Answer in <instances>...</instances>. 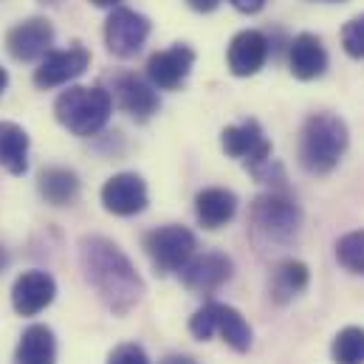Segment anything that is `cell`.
Instances as JSON below:
<instances>
[{"instance_id":"9c48e42d","label":"cell","mask_w":364,"mask_h":364,"mask_svg":"<svg viewBox=\"0 0 364 364\" xmlns=\"http://www.w3.org/2000/svg\"><path fill=\"white\" fill-rule=\"evenodd\" d=\"M91 65V51L85 46H71L65 51H51L43 57V63L34 71V85L37 88H60L82 77Z\"/></svg>"},{"instance_id":"44dd1931","label":"cell","mask_w":364,"mask_h":364,"mask_svg":"<svg viewBox=\"0 0 364 364\" xmlns=\"http://www.w3.org/2000/svg\"><path fill=\"white\" fill-rule=\"evenodd\" d=\"M311 282V272L305 263L299 260H282L272 272V282H269V294L277 305L291 302L294 296H299Z\"/></svg>"},{"instance_id":"8992f818","label":"cell","mask_w":364,"mask_h":364,"mask_svg":"<svg viewBox=\"0 0 364 364\" xmlns=\"http://www.w3.org/2000/svg\"><path fill=\"white\" fill-rule=\"evenodd\" d=\"M299 223H302L299 206L282 192H266L252 203V226L257 235H263L272 243L294 240L299 232Z\"/></svg>"},{"instance_id":"83f0119b","label":"cell","mask_w":364,"mask_h":364,"mask_svg":"<svg viewBox=\"0 0 364 364\" xmlns=\"http://www.w3.org/2000/svg\"><path fill=\"white\" fill-rule=\"evenodd\" d=\"M186 3H189V9H195L200 14H209V11H215L220 6V0H186Z\"/></svg>"},{"instance_id":"e0dca14e","label":"cell","mask_w":364,"mask_h":364,"mask_svg":"<svg viewBox=\"0 0 364 364\" xmlns=\"http://www.w3.org/2000/svg\"><path fill=\"white\" fill-rule=\"evenodd\" d=\"M288 68L296 80L311 82L328 71V51L316 34H296L288 51Z\"/></svg>"},{"instance_id":"7402d4cb","label":"cell","mask_w":364,"mask_h":364,"mask_svg":"<svg viewBox=\"0 0 364 364\" xmlns=\"http://www.w3.org/2000/svg\"><path fill=\"white\" fill-rule=\"evenodd\" d=\"M37 189L46 198V203H51V206H71L80 198V178H77L74 170L48 167V170L40 173Z\"/></svg>"},{"instance_id":"d6986e66","label":"cell","mask_w":364,"mask_h":364,"mask_svg":"<svg viewBox=\"0 0 364 364\" xmlns=\"http://www.w3.org/2000/svg\"><path fill=\"white\" fill-rule=\"evenodd\" d=\"M11 364H57V339L48 325H28L14 348Z\"/></svg>"},{"instance_id":"3957f363","label":"cell","mask_w":364,"mask_h":364,"mask_svg":"<svg viewBox=\"0 0 364 364\" xmlns=\"http://www.w3.org/2000/svg\"><path fill=\"white\" fill-rule=\"evenodd\" d=\"M113 113V96L105 91V88H85V85H74L68 91H63L54 102V116L57 122L80 136V139H88L96 136L107 119Z\"/></svg>"},{"instance_id":"603a6c76","label":"cell","mask_w":364,"mask_h":364,"mask_svg":"<svg viewBox=\"0 0 364 364\" xmlns=\"http://www.w3.org/2000/svg\"><path fill=\"white\" fill-rule=\"evenodd\" d=\"M333 364H364V328H342L331 345Z\"/></svg>"},{"instance_id":"30bf717a","label":"cell","mask_w":364,"mask_h":364,"mask_svg":"<svg viewBox=\"0 0 364 364\" xmlns=\"http://www.w3.org/2000/svg\"><path fill=\"white\" fill-rule=\"evenodd\" d=\"M232 272H235L232 257H226L220 252H206V255H192L178 274H181V282L189 291L212 294L232 279Z\"/></svg>"},{"instance_id":"4dcf8cb0","label":"cell","mask_w":364,"mask_h":364,"mask_svg":"<svg viewBox=\"0 0 364 364\" xmlns=\"http://www.w3.org/2000/svg\"><path fill=\"white\" fill-rule=\"evenodd\" d=\"M6 85H9V74H6V68H0V93L6 91Z\"/></svg>"},{"instance_id":"d4e9b609","label":"cell","mask_w":364,"mask_h":364,"mask_svg":"<svg viewBox=\"0 0 364 364\" xmlns=\"http://www.w3.org/2000/svg\"><path fill=\"white\" fill-rule=\"evenodd\" d=\"M342 46L353 60L364 57V14L353 17L345 28H342Z\"/></svg>"},{"instance_id":"9a60e30c","label":"cell","mask_w":364,"mask_h":364,"mask_svg":"<svg viewBox=\"0 0 364 364\" xmlns=\"http://www.w3.org/2000/svg\"><path fill=\"white\" fill-rule=\"evenodd\" d=\"M113 96L119 102V107L136 119V122H147L153 113H159V93L153 82H144L136 74H119L113 80Z\"/></svg>"},{"instance_id":"ffe728a7","label":"cell","mask_w":364,"mask_h":364,"mask_svg":"<svg viewBox=\"0 0 364 364\" xmlns=\"http://www.w3.org/2000/svg\"><path fill=\"white\" fill-rule=\"evenodd\" d=\"M0 167L11 176L28 170V133L14 122H0Z\"/></svg>"},{"instance_id":"cb8c5ba5","label":"cell","mask_w":364,"mask_h":364,"mask_svg":"<svg viewBox=\"0 0 364 364\" xmlns=\"http://www.w3.org/2000/svg\"><path fill=\"white\" fill-rule=\"evenodd\" d=\"M336 260L350 274L364 277V232H348L336 243Z\"/></svg>"},{"instance_id":"277c9868","label":"cell","mask_w":364,"mask_h":364,"mask_svg":"<svg viewBox=\"0 0 364 364\" xmlns=\"http://www.w3.org/2000/svg\"><path fill=\"white\" fill-rule=\"evenodd\" d=\"M189 333L198 342H209L212 336H220L237 353H246L255 339L252 325L243 319V314L223 302H206L203 308H198L189 319Z\"/></svg>"},{"instance_id":"52a82bcc","label":"cell","mask_w":364,"mask_h":364,"mask_svg":"<svg viewBox=\"0 0 364 364\" xmlns=\"http://www.w3.org/2000/svg\"><path fill=\"white\" fill-rule=\"evenodd\" d=\"M144 252L159 274L181 272L183 263L195 255V235L186 226H176V223L153 229L144 237Z\"/></svg>"},{"instance_id":"d6a6232c","label":"cell","mask_w":364,"mask_h":364,"mask_svg":"<svg viewBox=\"0 0 364 364\" xmlns=\"http://www.w3.org/2000/svg\"><path fill=\"white\" fill-rule=\"evenodd\" d=\"M40 3H51V6H54V3H60V0H40Z\"/></svg>"},{"instance_id":"2e32d148","label":"cell","mask_w":364,"mask_h":364,"mask_svg":"<svg viewBox=\"0 0 364 364\" xmlns=\"http://www.w3.org/2000/svg\"><path fill=\"white\" fill-rule=\"evenodd\" d=\"M266 60H269V40L255 28L235 34V40L229 43L226 63L235 77H255L266 65Z\"/></svg>"},{"instance_id":"1f68e13d","label":"cell","mask_w":364,"mask_h":364,"mask_svg":"<svg viewBox=\"0 0 364 364\" xmlns=\"http://www.w3.org/2000/svg\"><path fill=\"white\" fill-rule=\"evenodd\" d=\"M6 266H9V255H6V249L0 246V272H3Z\"/></svg>"},{"instance_id":"836d02e7","label":"cell","mask_w":364,"mask_h":364,"mask_svg":"<svg viewBox=\"0 0 364 364\" xmlns=\"http://www.w3.org/2000/svg\"><path fill=\"white\" fill-rule=\"evenodd\" d=\"M322 3H345V0H322Z\"/></svg>"},{"instance_id":"5b68a950","label":"cell","mask_w":364,"mask_h":364,"mask_svg":"<svg viewBox=\"0 0 364 364\" xmlns=\"http://www.w3.org/2000/svg\"><path fill=\"white\" fill-rule=\"evenodd\" d=\"M220 147H223L226 156L243 161L246 170L257 181H269L272 178V141L266 139V133H263L257 119H246L240 124L223 127Z\"/></svg>"},{"instance_id":"4316f807","label":"cell","mask_w":364,"mask_h":364,"mask_svg":"<svg viewBox=\"0 0 364 364\" xmlns=\"http://www.w3.org/2000/svg\"><path fill=\"white\" fill-rule=\"evenodd\" d=\"M237 11H243V14H257L263 6H266V0H229Z\"/></svg>"},{"instance_id":"7a4b0ae2","label":"cell","mask_w":364,"mask_h":364,"mask_svg":"<svg viewBox=\"0 0 364 364\" xmlns=\"http://www.w3.org/2000/svg\"><path fill=\"white\" fill-rule=\"evenodd\" d=\"M348 141V124L336 113H314L302 127L299 164L311 176H328L342 161Z\"/></svg>"},{"instance_id":"484cf974","label":"cell","mask_w":364,"mask_h":364,"mask_svg":"<svg viewBox=\"0 0 364 364\" xmlns=\"http://www.w3.org/2000/svg\"><path fill=\"white\" fill-rule=\"evenodd\" d=\"M107 364H153V362H150V356H147V350L141 345L127 342V345H119L107 356Z\"/></svg>"},{"instance_id":"ba28073f","label":"cell","mask_w":364,"mask_h":364,"mask_svg":"<svg viewBox=\"0 0 364 364\" xmlns=\"http://www.w3.org/2000/svg\"><path fill=\"white\" fill-rule=\"evenodd\" d=\"M150 37V20L133 9H113L105 23V43L107 51L119 60H130L141 51Z\"/></svg>"},{"instance_id":"ac0fdd59","label":"cell","mask_w":364,"mask_h":364,"mask_svg":"<svg viewBox=\"0 0 364 364\" xmlns=\"http://www.w3.org/2000/svg\"><path fill=\"white\" fill-rule=\"evenodd\" d=\"M237 212V195L223 186H209L195 195V215L203 229H220L226 226Z\"/></svg>"},{"instance_id":"7c38bea8","label":"cell","mask_w":364,"mask_h":364,"mask_svg":"<svg viewBox=\"0 0 364 364\" xmlns=\"http://www.w3.org/2000/svg\"><path fill=\"white\" fill-rule=\"evenodd\" d=\"M57 296V282L46 272H23L11 285V305L20 316H37L46 311Z\"/></svg>"},{"instance_id":"4fadbf2b","label":"cell","mask_w":364,"mask_h":364,"mask_svg":"<svg viewBox=\"0 0 364 364\" xmlns=\"http://www.w3.org/2000/svg\"><path fill=\"white\" fill-rule=\"evenodd\" d=\"M192 65H195V51L189 46L178 43V46H173L167 51H156L147 60V77H150V82L156 88L176 91V88H181L183 80L189 77Z\"/></svg>"},{"instance_id":"f1b7e54d","label":"cell","mask_w":364,"mask_h":364,"mask_svg":"<svg viewBox=\"0 0 364 364\" xmlns=\"http://www.w3.org/2000/svg\"><path fill=\"white\" fill-rule=\"evenodd\" d=\"M161 364H198L195 359H189V356H167V359H161Z\"/></svg>"},{"instance_id":"6da1fadb","label":"cell","mask_w":364,"mask_h":364,"mask_svg":"<svg viewBox=\"0 0 364 364\" xmlns=\"http://www.w3.org/2000/svg\"><path fill=\"white\" fill-rule=\"evenodd\" d=\"M80 263L85 279L102 299V305L116 314L127 316L144 296V279L139 277L130 257L107 237L88 235L80 240Z\"/></svg>"},{"instance_id":"5bb4252c","label":"cell","mask_w":364,"mask_h":364,"mask_svg":"<svg viewBox=\"0 0 364 364\" xmlns=\"http://www.w3.org/2000/svg\"><path fill=\"white\" fill-rule=\"evenodd\" d=\"M54 40V28L46 17H28L23 23H17L9 34H6V48L14 60L20 63H31L37 57H43L48 51Z\"/></svg>"},{"instance_id":"8fae6325","label":"cell","mask_w":364,"mask_h":364,"mask_svg":"<svg viewBox=\"0 0 364 364\" xmlns=\"http://www.w3.org/2000/svg\"><path fill=\"white\" fill-rule=\"evenodd\" d=\"M102 206L110 215L130 218L147 209V183L136 173H119L102 186Z\"/></svg>"},{"instance_id":"f546056e","label":"cell","mask_w":364,"mask_h":364,"mask_svg":"<svg viewBox=\"0 0 364 364\" xmlns=\"http://www.w3.org/2000/svg\"><path fill=\"white\" fill-rule=\"evenodd\" d=\"M93 6H99V9H113V6H119L122 0H91Z\"/></svg>"}]
</instances>
